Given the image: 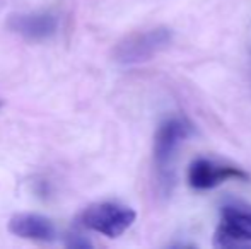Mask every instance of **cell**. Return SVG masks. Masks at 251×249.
<instances>
[{"mask_svg": "<svg viewBox=\"0 0 251 249\" xmlns=\"http://www.w3.org/2000/svg\"><path fill=\"white\" fill-rule=\"evenodd\" d=\"M135 219V210L130 206L116 202H101L84 208L79 215V224L84 229L116 239L133 226Z\"/></svg>", "mask_w": 251, "mask_h": 249, "instance_id": "cell-1", "label": "cell"}, {"mask_svg": "<svg viewBox=\"0 0 251 249\" xmlns=\"http://www.w3.org/2000/svg\"><path fill=\"white\" fill-rule=\"evenodd\" d=\"M173 41V31L169 27L139 31L123 38L113 50V60L120 65H137L149 62L159 51L166 50Z\"/></svg>", "mask_w": 251, "mask_h": 249, "instance_id": "cell-2", "label": "cell"}, {"mask_svg": "<svg viewBox=\"0 0 251 249\" xmlns=\"http://www.w3.org/2000/svg\"><path fill=\"white\" fill-rule=\"evenodd\" d=\"M190 135L192 126L179 118H169L159 126L154 136V164L159 173L164 174L171 167L178 147Z\"/></svg>", "mask_w": 251, "mask_h": 249, "instance_id": "cell-3", "label": "cell"}, {"mask_svg": "<svg viewBox=\"0 0 251 249\" xmlns=\"http://www.w3.org/2000/svg\"><path fill=\"white\" fill-rule=\"evenodd\" d=\"M60 19L56 14L48 10L40 12H24V14H12L7 19V27L17 36L29 41H41L48 40L58 31Z\"/></svg>", "mask_w": 251, "mask_h": 249, "instance_id": "cell-4", "label": "cell"}, {"mask_svg": "<svg viewBox=\"0 0 251 249\" xmlns=\"http://www.w3.org/2000/svg\"><path fill=\"white\" fill-rule=\"evenodd\" d=\"M251 241V208L227 205L222 208L221 226L215 234V246H231Z\"/></svg>", "mask_w": 251, "mask_h": 249, "instance_id": "cell-5", "label": "cell"}, {"mask_svg": "<svg viewBox=\"0 0 251 249\" xmlns=\"http://www.w3.org/2000/svg\"><path fill=\"white\" fill-rule=\"evenodd\" d=\"M229 180H248V174L232 166H222L208 159H197L188 171L190 186L195 189H210Z\"/></svg>", "mask_w": 251, "mask_h": 249, "instance_id": "cell-6", "label": "cell"}, {"mask_svg": "<svg viewBox=\"0 0 251 249\" xmlns=\"http://www.w3.org/2000/svg\"><path fill=\"white\" fill-rule=\"evenodd\" d=\"M9 230L21 239L51 243L56 239V227L48 217L40 213H16L9 220Z\"/></svg>", "mask_w": 251, "mask_h": 249, "instance_id": "cell-7", "label": "cell"}, {"mask_svg": "<svg viewBox=\"0 0 251 249\" xmlns=\"http://www.w3.org/2000/svg\"><path fill=\"white\" fill-rule=\"evenodd\" d=\"M65 244L69 248H91L89 241H86L82 236H77V234H70Z\"/></svg>", "mask_w": 251, "mask_h": 249, "instance_id": "cell-8", "label": "cell"}, {"mask_svg": "<svg viewBox=\"0 0 251 249\" xmlns=\"http://www.w3.org/2000/svg\"><path fill=\"white\" fill-rule=\"evenodd\" d=\"M3 106V103H2V99H0V108H2Z\"/></svg>", "mask_w": 251, "mask_h": 249, "instance_id": "cell-9", "label": "cell"}]
</instances>
